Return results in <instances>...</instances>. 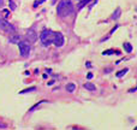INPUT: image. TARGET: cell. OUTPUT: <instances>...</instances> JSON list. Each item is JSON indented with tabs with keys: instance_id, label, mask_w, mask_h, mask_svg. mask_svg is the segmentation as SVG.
Listing matches in <instances>:
<instances>
[{
	"instance_id": "obj_1",
	"label": "cell",
	"mask_w": 137,
	"mask_h": 130,
	"mask_svg": "<svg viewBox=\"0 0 137 130\" xmlns=\"http://www.w3.org/2000/svg\"><path fill=\"white\" fill-rule=\"evenodd\" d=\"M57 12H58V16H59V17H66V16L71 15L73 12L72 2L69 1V0H61V1L58 4Z\"/></svg>"
},
{
	"instance_id": "obj_2",
	"label": "cell",
	"mask_w": 137,
	"mask_h": 130,
	"mask_svg": "<svg viewBox=\"0 0 137 130\" xmlns=\"http://www.w3.org/2000/svg\"><path fill=\"white\" fill-rule=\"evenodd\" d=\"M53 37H54V33L49 29H43L40 34V40L43 46H49L51 43H53Z\"/></svg>"
},
{
	"instance_id": "obj_3",
	"label": "cell",
	"mask_w": 137,
	"mask_h": 130,
	"mask_svg": "<svg viewBox=\"0 0 137 130\" xmlns=\"http://www.w3.org/2000/svg\"><path fill=\"white\" fill-rule=\"evenodd\" d=\"M0 28L2 29L4 31H6V33H10V34H13L16 31V28L12 24H10L7 22V19L2 18L1 16H0Z\"/></svg>"
},
{
	"instance_id": "obj_4",
	"label": "cell",
	"mask_w": 137,
	"mask_h": 130,
	"mask_svg": "<svg viewBox=\"0 0 137 130\" xmlns=\"http://www.w3.org/2000/svg\"><path fill=\"white\" fill-rule=\"evenodd\" d=\"M18 47H19L20 56L24 57V58L29 56V53H30V45H29V42H27V41H20L18 43Z\"/></svg>"
},
{
	"instance_id": "obj_5",
	"label": "cell",
	"mask_w": 137,
	"mask_h": 130,
	"mask_svg": "<svg viewBox=\"0 0 137 130\" xmlns=\"http://www.w3.org/2000/svg\"><path fill=\"white\" fill-rule=\"evenodd\" d=\"M53 43L57 47H61L64 45V36L61 33H54V37H53Z\"/></svg>"
},
{
	"instance_id": "obj_6",
	"label": "cell",
	"mask_w": 137,
	"mask_h": 130,
	"mask_svg": "<svg viewBox=\"0 0 137 130\" xmlns=\"http://www.w3.org/2000/svg\"><path fill=\"white\" fill-rule=\"evenodd\" d=\"M27 39L29 40V42H35L37 40V34L35 30H33V29H30L29 31L27 33Z\"/></svg>"
},
{
	"instance_id": "obj_7",
	"label": "cell",
	"mask_w": 137,
	"mask_h": 130,
	"mask_svg": "<svg viewBox=\"0 0 137 130\" xmlns=\"http://www.w3.org/2000/svg\"><path fill=\"white\" fill-rule=\"evenodd\" d=\"M10 42L18 45L19 42H20V36L19 35H12V36H10Z\"/></svg>"
},
{
	"instance_id": "obj_8",
	"label": "cell",
	"mask_w": 137,
	"mask_h": 130,
	"mask_svg": "<svg viewBox=\"0 0 137 130\" xmlns=\"http://www.w3.org/2000/svg\"><path fill=\"white\" fill-rule=\"evenodd\" d=\"M83 87H84L85 89H88V90H91V92H94V90L96 89L95 84H94V83H89V82H88V83H84V84H83Z\"/></svg>"
},
{
	"instance_id": "obj_9",
	"label": "cell",
	"mask_w": 137,
	"mask_h": 130,
	"mask_svg": "<svg viewBox=\"0 0 137 130\" xmlns=\"http://www.w3.org/2000/svg\"><path fill=\"white\" fill-rule=\"evenodd\" d=\"M66 90H67V93H73L75 90H76V84L75 83H69L66 86Z\"/></svg>"
},
{
	"instance_id": "obj_10",
	"label": "cell",
	"mask_w": 137,
	"mask_h": 130,
	"mask_svg": "<svg viewBox=\"0 0 137 130\" xmlns=\"http://www.w3.org/2000/svg\"><path fill=\"white\" fill-rule=\"evenodd\" d=\"M123 47H124L125 52H128V53H131V52H132V46H131V43H129V42H125V43L123 45Z\"/></svg>"
},
{
	"instance_id": "obj_11",
	"label": "cell",
	"mask_w": 137,
	"mask_h": 130,
	"mask_svg": "<svg viewBox=\"0 0 137 130\" xmlns=\"http://www.w3.org/2000/svg\"><path fill=\"white\" fill-rule=\"evenodd\" d=\"M120 15H121V10L118 7V9L116 10V12L113 13V16H112V19H118L119 17H120Z\"/></svg>"
},
{
	"instance_id": "obj_12",
	"label": "cell",
	"mask_w": 137,
	"mask_h": 130,
	"mask_svg": "<svg viewBox=\"0 0 137 130\" xmlns=\"http://www.w3.org/2000/svg\"><path fill=\"white\" fill-rule=\"evenodd\" d=\"M113 53H117V54H119V51H114V49H107V51H105L102 54H103V56H111V54H113Z\"/></svg>"
},
{
	"instance_id": "obj_13",
	"label": "cell",
	"mask_w": 137,
	"mask_h": 130,
	"mask_svg": "<svg viewBox=\"0 0 137 130\" xmlns=\"http://www.w3.org/2000/svg\"><path fill=\"white\" fill-rule=\"evenodd\" d=\"M0 16H2V18L9 19L10 18V11H9V10H2V12H1V15H0Z\"/></svg>"
},
{
	"instance_id": "obj_14",
	"label": "cell",
	"mask_w": 137,
	"mask_h": 130,
	"mask_svg": "<svg viewBox=\"0 0 137 130\" xmlns=\"http://www.w3.org/2000/svg\"><path fill=\"white\" fill-rule=\"evenodd\" d=\"M129 70L128 69H126V67H125V69H123V70H121V71H119V72H117V77H123V76H124V75L126 74V72H128Z\"/></svg>"
},
{
	"instance_id": "obj_15",
	"label": "cell",
	"mask_w": 137,
	"mask_h": 130,
	"mask_svg": "<svg viewBox=\"0 0 137 130\" xmlns=\"http://www.w3.org/2000/svg\"><path fill=\"white\" fill-rule=\"evenodd\" d=\"M43 102H47V101H46V100H42V101H39V104H36L35 106H33V107H31V108L29 110V112H33L34 110H35V108H37V107H39V106H40L41 104H43Z\"/></svg>"
},
{
	"instance_id": "obj_16",
	"label": "cell",
	"mask_w": 137,
	"mask_h": 130,
	"mask_svg": "<svg viewBox=\"0 0 137 130\" xmlns=\"http://www.w3.org/2000/svg\"><path fill=\"white\" fill-rule=\"evenodd\" d=\"M89 1H90V0H82V1L79 2V5H78V7H79V9H82L83 6H85L87 4H89Z\"/></svg>"
},
{
	"instance_id": "obj_17",
	"label": "cell",
	"mask_w": 137,
	"mask_h": 130,
	"mask_svg": "<svg viewBox=\"0 0 137 130\" xmlns=\"http://www.w3.org/2000/svg\"><path fill=\"white\" fill-rule=\"evenodd\" d=\"M9 6L11 10H16V4H15V1L13 0H10L9 1Z\"/></svg>"
},
{
	"instance_id": "obj_18",
	"label": "cell",
	"mask_w": 137,
	"mask_h": 130,
	"mask_svg": "<svg viewBox=\"0 0 137 130\" xmlns=\"http://www.w3.org/2000/svg\"><path fill=\"white\" fill-rule=\"evenodd\" d=\"M34 90H36V88L35 87H33V88H29V89H25V90H22L19 94H24V93H29V92H34Z\"/></svg>"
},
{
	"instance_id": "obj_19",
	"label": "cell",
	"mask_w": 137,
	"mask_h": 130,
	"mask_svg": "<svg viewBox=\"0 0 137 130\" xmlns=\"http://www.w3.org/2000/svg\"><path fill=\"white\" fill-rule=\"evenodd\" d=\"M45 1L46 0H37V1H35V2H34V7H37L39 5H41V4L45 2Z\"/></svg>"
},
{
	"instance_id": "obj_20",
	"label": "cell",
	"mask_w": 137,
	"mask_h": 130,
	"mask_svg": "<svg viewBox=\"0 0 137 130\" xmlns=\"http://www.w3.org/2000/svg\"><path fill=\"white\" fill-rule=\"evenodd\" d=\"M93 76H94V75L91 74V72H89V74L87 75V78H88V80H91V78H93Z\"/></svg>"
},
{
	"instance_id": "obj_21",
	"label": "cell",
	"mask_w": 137,
	"mask_h": 130,
	"mask_svg": "<svg viewBox=\"0 0 137 130\" xmlns=\"http://www.w3.org/2000/svg\"><path fill=\"white\" fill-rule=\"evenodd\" d=\"M117 29H118V25H116L114 28H113V29H112V30H111V34H113V33H114V31H116Z\"/></svg>"
},
{
	"instance_id": "obj_22",
	"label": "cell",
	"mask_w": 137,
	"mask_h": 130,
	"mask_svg": "<svg viewBox=\"0 0 137 130\" xmlns=\"http://www.w3.org/2000/svg\"><path fill=\"white\" fill-rule=\"evenodd\" d=\"M0 128H6V125H5V124H2V123H0Z\"/></svg>"
},
{
	"instance_id": "obj_23",
	"label": "cell",
	"mask_w": 137,
	"mask_h": 130,
	"mask_svg": "<svg viewBox=\"0 0 137 130\" xmlns=\"http://www.w3.org/2000/svg\"><path fill=\"white\" fill-rule=\"evenodd\" d=\"M2 4H4V0H0V6H2Z\"/></svg>"
},
{
	"instance_id": "obj_24",
	"label": "cell",
	"mask_w": 137,
	"mask_h": 130,
	"mask_svg": "<svg viewBox=\"0 0 137 130\" xmlns=\"http://www.w3.org/2000/svg\"><path fill=\"white\" fill-rule=\"evenodd\" d=\"M78 1H81V0H78Z\"/></svg>"
}]
</instances>
